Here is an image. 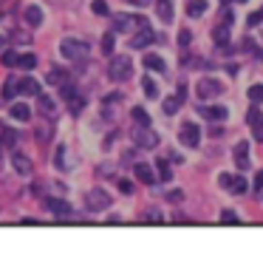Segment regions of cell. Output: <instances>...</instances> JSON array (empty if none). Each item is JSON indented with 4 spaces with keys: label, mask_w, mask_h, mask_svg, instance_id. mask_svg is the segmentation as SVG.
<instances>
[{
    "label": "cell",
    "mask_w": 263,
    "mask_h": 258,
    "mask_svg": "<svg viewBox=\"0 0 263 258\" xmlns=\"http://www.w3.org/2000/svg\"><path fill=\"white\" fill-rule=\"evenodd\" d=\"M131 116H133V119H136V125H150V113L145 111L142 105H136V108H133V111H131Z\"/></svg>",
    "instance_id": "24"
},
{
    "label": "cell",
    "mask_w": 263,
    "mask_h": 258,
    "mask_svg": "<svg viewBox=\"0 0 263 258\" xmlns=\"http://www.w3.org/2000/svg\"><path fill=\"white\" fill-rule=\"evenodd\" d=\"M235 3H247V0H235Z\"/></svg>",
    "instance_id": "51"
},
{
    "label": "cell",
    "mask_w": 263,
    "mask_h": 258,
    "mask_svg": "<svg viewBox=\"0 0 263 258\" xmlns=\"http://www.w3.org/2000/svg\"><path fill=\"white\" fill-rule=\"evenodd\" d=\"M131 57L128 54H114V60H111V65H108V74H111V80H128L131 77Z\"/></svg>",
    "instance_id": "1"
},
{
    "label": "cell",
    "mask_w": 263,
    "mask_h": 258,
    "mask_svg": "<svg viewBox=\"0 0 263 258\" xmlns=\"http://www.w3.org/2000/svg\"><path fill=\"white\" fill-rule=\"evenodd\" d=\"M156 167H159V179H162V182H170V179H173V170H170V162L167 159H159Z\"/></svg>",
    "instance_id": "25"
},
{
    "label": "cell",
    "mask_w": 263,
    "mask_h": 258,
    "mask_svg": "<svg viewBox=\"0 0 263 258\" xmlns=\"http://www.w3.org/2000/svg\"><path fill=\"white\" fill-rule=\"evenodd\" d=\"M247 119H249V125H255V122H261V119H263V113L258 111V105H255V108H249Z\"/></svg>",
    "instance_id": "35"
},
{
    "label": "cell",
    "mask_w": 263,
    "mask_h": 258,
    "mask_svg": "<svg viewBox=\"0 0 263 258\" xmlns=\"http://www.w3.org/2000/svg\"><path fill=\"white\" fill-rule=\"evenodd\" d=\"M3 46H6V37H0V51H3Z\"/></svg>",
    "instance_id": "50"
},
{
    "label": "cell",
    "mask_w": 263,
    "mask_h": 258,
    "mask_svg": "<svg viewBox=\"0 0 263 258\" xmlns=\"http://www.w3.org/2000/svg\"><path fill=\"white\" fill-rule=\"evenodd\" d=\"M133 173H136V179H139L142 184H153V182H156L153 167H150V165H145V162H136V165H133Z\"/></svg>",
    "instance_id": "11"
},
{
    "label": "cell",
    "mask_w": 263,
    "mask_h": 258,
    "mask_svg": "<svg viewBox=\"0 0 263 258\" xmlns=\"http://www.w3.org/2000/svg\"><path fill=\"white\" fill-rule=\"evenodd\" d=\"M255 57H258V60L263 63V49H258V51H255Z\"/></svg>",
    "instance_id": "49"
},
{
    "label": "cell",
    "mask_w": 263,
    "mask_h": 258,
    "mask_svg": "<svg viewBox=\"0 0 263 258\" xmlns=\"http://www.w3.org/2000/svg\"><path fill=\"white\" fill-rule=\"evenodd\" d=\"M0 60H3L6 68H15V65H20V51H3Z\"/></svg>",
    "instance_id": "23"
},
{
    "label": "cell",
    "mask_w": 263,
    "mask_h": 258,
    "mask_svg": "<svg viewBox=\"0 0 263 258\" xmlns=\"http://www.w3.org/2000/svg\"><path fill=\"white\" fill-rule=\"evenodd\" d=\"M133 142H136L139 147H148V150H150V147L159 145V136L150 130V125H139V128L133 130Z\"/></svg>",
    "instance_id": "6"
},
{
    "label": "cell",
    "mask_w": 263,
    "mask_h": 258,
    "mask_svg": "<svg viewBox=\"0 0 263 258\" xmlns=\"http://www.w3.org/2000/svg\"><path fill=\"white\" fill-rule=\"evenodd\" d=\"M145 68H150V71H164V60L159 57V54H145Z\"/></svg>",
    "instance_id": "18"
},
{
    "label": "cell",
    "mask_w": 263,
    "mask_h": 258,
    "mask_svg": "<svg viewBox=\"0 0 263 258\" xmlns=\"http://www.w3.org/2000/svg\"><path fill=\"white\" fill-rule=\"evenodd\" d=\"M207 12V0H190L187 3V15L190 17H201Z\"/></svg>",
    "instance_id": "20"
},
{
    "label": "cell",
    "mask_w": 263,
    "mask_h": 258,
    "mask_svg": "<svg viewBox=\"0 0 263 258\" xmlns=\"http://www.w3.org/2000/svg\"><path fill=\"white\" fill-rule=\"evenodd\" d=\"M247 97H249V102H252V105H261V102H263V82H255V85H249Z\"/></svg>",
    "instance_id": "19"
},
{
    "label": "cell",
    "mask_w": 263,
    "mask_h": 258,
    "mask_svg": "<svg viewBox=\"0 0 263 258\" xmlns=\"http://www.w3.org/2000/svg\"><path fill=\"white\" fill-rule=\"evenodd\" d=\"M15 94H17V80L15 77H9L6 85H3V99H15Z\"/></svg>",
    "instance_id": "27"
},
{
    "label": "cell",
    "mask_w": 263,
    "mask_h": 258,
    "mask_svg": "<svg viewBox=\"0 0 263 258\" xmlns=\"http://www.w3.org/2000/svg\"><path fill=\"white\" fill-rule=\"evenodd\" d=\"M232 20H235V15H232V9H227V6H224V12H221V23H224V26H230Z\"/></svg>",
    "instance_id": "40"
},
{
    "label": "cell",
    "mask_w": 263,
    "mask_h": 258,
    "mask_svg": "<svg viewBox=\"0 0 263 258\" xmlns=\"http://www.w3.org/2000/svg\"><path fill=\"white\" fill-rule=\"evenodd\" d=\"M23 17H26V23H29L32 29H37V26L43 23V9H40V6H26V9H23Z\"/></svg>",
    "instance_id": "14"
},
{
    "label": "cell",
    "mask_w": 263,
    "mask_h": 258,
    "mask_svg": "<svg viewBox=\"0 0 263 258\" xmlns=\"http://www.w3.org/2000/svg\"><path fill=\"white\" fill-rule=\"evenodd\" d=\"M142 91H145L148 97H159V85L153 82V77H145V80H142Z\"/></svg>",
    "instance_id": "26"
},
{
    "label": "cell",
    "mask_w": 263,
    "mask_h": 258,
    "mask_svg": "<svg viewBox=\"0 0 263 258\" xmlns=\"http://www.w3.org/2000/svg\"><path fill=\"white\" fill-rule=\"evenodd\" d=\"M12 165H15V170L20 176H32V159H29V156L15 153V156H12Z\"/></svg>",
    "instance_id": "13"
},
{
    "label": "cell",
    "mask_w": 263,
    "mask_h": 258,
    "mask_svg": "<svg viewBox=\"0 0 263 258\" xmlns=\"http://www.w3.org/2000/svg\"><path fill=\"white\" fill-rule=\"evenodd\" d=\"M145 221H150V224H162V216H159V210H148Z\"/></svg>",
    "instance_id": "38"
},
{
    "label": "cell",
    "mask_w": 263,
    "mask_h": 258,
    "mask_svg": "<svg viewBox=\"0 0 263 258\" xmlns=\"http://www.w3.org/2000/svg\"><path fill=\"white\" fill-rule=\"evenodd\" d=\"M17 91L23 97H40V82L34 80V77H23V80L17 82Z\"/></svg>",
    "instance_id": "10"
},
{
    "label": "cell",
    "mask_w": 263,
    "mask_h": 258,
    "mask_svg": "<svg viewBox=\"0 0 263 258\" xmlns=\"http://www.w3.org/2000/svg\"><path fill=\"white\" fill-rule=\"evenodd\" d=\"M213 40H215V46H227L230 43V26H218V29H213Z\"/></svg>",
    "instance_id": "17"
},
{
    "label": "cell",
    "mask_w": 263,
    "mask_h": 258,
    "mask_svg": "<svg viewBox=\"0 0 263 258\" xmlns=\"http://www.w3.org/2000/svg\"><path fill=\"white\" fill-rule=\"evenodd\" d=\"M133 20L128 15H116L114 17V32H122V29H128V26H131Z\"/></svg>",
    "instance_id": "29"
},
{
    "label": "cell",
    "mask_w": 263,
    "mask_h": 258,
    "mask_svg": "<svg viewBox=\"0 0 263 258\" xmlns=\"http://www.w3.org/2000/svg\"><path fill=\"white\" fill-rule=\"evenodd\" d=\"M60 51H63V57H68V60H82L85 54H88V43L68 37V40L60 43Z\"/></svg>",
    "instance_id": "3"
},
{
    "label": "cell",
    "mask_w": 263,
    "mask_h": 258,
    "mask_svg": "<svg viewBox=\"0 0 263 258\" xmlns=\"http://www.w3.org/2000/svg\"><path fill=\"white\" fill-rule=\"evenodd\" d=\"M232 182H235V179H232L230 173H221V176H218V184H221L224 190H232Z\"/></svg>",
    "instance_id": "36"
},
{
    "label": "cell",
    "mask_w": 263,
    "mask_h": 258,
    "mask_svg": "<svg viewBox=\"0 0 263 258\" xmlns=\"http://www.w3.org/2000/svg\"><path fill=\"white\" fill-rule=\"evenodd\" d=\"M196 94H198V99H215V97L224 94V85L215 80V77H201L196 85Z\"/></svg>",
    "instance_id": "2"
},
{
    "label": "cell",
    "mask_w": 263,
    "mask_h": 258,
    "mask_svg": "<svg viewBox=\"0 0 263 258\" xmlns=\"http://www.w3.org/2000/svg\"><path fill=\"white\" fill-rule=\"evenodd\" d=\"M131 3H133V6H148L150 0H131Z\"/></svg>",
    "instance_id": "48"
},
{
    "label": "cell",
    "mask_w": 263,
    "mask_h": 258,
    "mask_svg": "<svg viewBox=\"0 0 263 258\" xmlns=\"http://www.w3.org/2000/svg\"><path fill=\"white\" fill-rule=\"evenodd\" d=\"M102 54H114V29L105 32V37H102Z\"/></svg>",
    "instance_id": "28"
},
{
    "label": "cell",
    "mask_w": 263,
    "mask_h": 258,
    "mask_svg": "<svg viewBox=\"0 0 263 258\" xmlns=\"http://www.w3.org/2000/svg\"><path fill=\"white\" fill-rule=\"evenodd\" d=\"M179 139L184 147H198L201 142V128H198V122H184L179 130Z\"/></svg>",
    "instance_id": "4"
},
{
    "label": "cell",
    "mask_w": 263,
    "mask_h": 258,
    "mask_svg": "<svg viewBox=\"0 0 263 258\" xmlns=\"http://www.w3.org/2000/svg\"><path fill=\"white\" fill-rule=\"evenodd\" d=\"M198 113H201V116H207V119H218V122H224V119H227V108H224V105H198Z\"/></svg>",
    "instance_id": "7"
},
{
    "label": "cell",
    "mask_w": 263,
    "mask_h": 258,
    "mask_svg": "<svg viewBox=\"0 0 263 258\" xmlns=\"http://www.w3.org/2000/svg\"><path fill=\"white\" fill-rule=\"evenodd\" d=\"M91 9H94V15H108V3L105 0H94Z\"/></svg>",
    "instance_id": "34"
},
{
    "label": "cell",
    "mask_w": 263,
    "mask_h": 258,
    "mask_svg": "<svg viewBox=\"0 0 263 258\" xmlns=\"http://www.w3.org/2000/svg\"><path fill=\"white\" fill-rule=\"evenodd\" d=\"M40 111L43 113H54V102L49 97H40Z\"/></svg>",
    "instance_id": "37"
},
{
    "label": "cell",
    "mask_w": 263,
    "mask_h": 258,
    "mask_svg": "<svg viewBox=\"0 0 263 258\" xmlns=\"http://www.w3.org/2000/svg\"><path fill=\"white\" fill-rule=\"evenodd\" d=\"M156 12H159V17H162L164 23H170V20H173V0H159V3H156Z\"/></svg>",
    "instance_id": "16"
},
{
    "label": "cell",
    "mask_w": 263,
    "mask_h": 258,
    "mask_svg": "<svg viewBox=\"0 0 263 258\" xmlns=\"http://www.w3.org/2000/svg\"><path fill=\"white\" fill-rule=\"evenodd\" d=\"M66 71L63 68H51L49 71V77H46V82H51V85H66Z\"/></svg>",
    "instance_id": "22"
},
{
    "label": "cell",
    "mask_w": 263,
    "mask_h": 258,
    "mask_svg": "<svg viewBox=\"0 0 263 258\" xmlns=\"http://www.w3.org/2000/svg\"><path fill=\"white\" fill-rule=\"evenodd\" d=\"M153 40H156L153 29H150V26H142V32H139V34H133L131 46H133V49H148V46L153 43Z\"/></svg>",
    "instance_id": "9"
},
{
    "label": "cell",
    "mask_w": 263,
    "mask_h": 258,
    "mask_svg": "<svg viewBox=\"0 0 263 258\" xmlns=\"http://www.w3.org/2000/svg\"><path fill=\"white\" fill-rule=\"evenodd\" d=\"M224 3H227V0H224Z\"/></svg>",
    "instance_id": "52"
},
{
    "label": "cell",
    "mask_w": 263,
    "mask_h": 258,
    "mask_svg": "<svg viewBox=\"0 0 263 258\" xmlns=\"http://www.w3.org/2000/svg\"><path fill=\"white\" fill-rule=\"evenodd\" d=\"M49 136H51V125H46V128L37 130V139H49Z\"/></svg>",
    "instance_id": "45"
},
{
    "label": "cell",
    "mask_w": 263,
    "mask_h": 258,
    "mask_svg": "<svg viewBox=\"0 0 263 258\" xmlns=\"http://www.w3.org/2000/svg\"><path fill=\"white\" fill-rule=\"evenodd\" d=\"M181 102H184V99H181L179 94H176V97H167L162 108H164V113H167V116H173V113H176V111L181 108Z\"/></svg>",
    "instance_id": "21"
},
{
    "label": "cell",
    "mask_w": 263,
    "mask_h": 258,
    "mask_svg": "<svg viewBox=\"0 0 263 258\" xmlns=\"http://www.w3.org/2000/svg\"><path fill=\"white\" fill-rule=\"evenodd\" d=\"M85 204L91 213H102L105 207H111V196L105 193V190H88L85 196Z\"/></svg>",
    "instance_id": "5"
},
{
    "label": "cell",
    "mask_w": 263,
    "mask_h": 258,
    "mask_svg": "<svg viewBox=\"0 0 263 258\" xmlns=\"http://www.w3.org/2000/svg\"><path fill=\"white\" fill-rule=\"evenodd\" d=\"M46 210H51L57 219H68L74 210H71V204L68 202H60V199H46Z\"/></svg>",
    "instance_id": "8"
},
{
    "label": "cell",
    "mask_w": 263,
    "mask_h": 258,
    "mask_svg": "<svg viewBox=\"0 0 263 258\" xmlns=\"http://www.w3.org/2000/svg\"><path fill=\"white\" fill-rule=\"evenodd\" d=\"M255 187H258V190H261V187H263V170H261V173H258V176H255Z\"/></svg>",
    "instance_id": "47"
},
{
    "label": "cell",
    "mask_w": 263,
    "mask_h": 258,
    "mask_svg": "<svg viewBox=\"0 0 263 258\" xmlns=\"http://www.w3.org/2000/svg\"><path fill=\"white\" fill-rule=\"evenodd\" d=\"M54 162H57V167H60V170H68V167H66V145L57 147V156H54Z\"/></svg>",
    "instance_id": "32"
},
{
    "label": "cell",
    "mask_w": 263,
    "mask_h": 258,
    "mask_svg": "<svg viewBox=\"0 0 263 258\" xmlns=\"http://www.w3.org/2000/svg\"><path fill=\"white\" fill-rule=\"evenodd\" d=\"M12 116H15L17 122H29V119H32V108H29L26 102H15V105H12Z\"/></svg>",
    "instance_id": "15"
},
{
    "label": "cell",
    "mask_w": 263,
    "mask_h": 258,
    "mask_svg": "<svg viewBox=\"0 0 263 258\" xmlns=\"http://www.w3.org/2000/svg\"><path fill=\"white\" fill-rule=\"evenodd\" d=\"M258 23H263V9H261V12H252V15H249V26H258Z\"/></svg>",
    "instance_id": "42"
},
{
    "label": "cell",
    "mask_w": 263,
    "mask_h": 258,
    "mask_svg": "<svg viewBox=\"0 0 263 258\" xmlns=\"http://www.w3.org/2000/svg\"><path fill=\"white\" fill-rule=\"evenodd\" d=\"M235 165H238V170H249V142L235 145Z\"/></svg>",
    "instance_id": "12"
},
{
    "label": "cell",
    "mask_w": 263,
    "mask_h": 258,
    "mask_svg": "<svg viewBox=\"0 0 263 258\" xmlns=\"http://www.w3.org/2000/svg\"><path fill=\"white\" fill-rule=\"evenodd\" d=\"M167 199H170V202H181L184 193H181V190H173V193H167Z\"/></svg>",
    "instance_id": "46"
},
{
    "label": "cell",
    "mask_w": 263,
    "mask_h": 258,
    "mask_svg": "<svg viewBox=\"0 0 263 258\" xmlns=\"http://www.w3.org/2000/svg\"><path fill=\"white\" fill-rule=\"evenodd\" d=\"M119 190H122L125 196H131V193H133V184L128 182V179H122V182H119Z\"/></svg>",
    "instance_id": "43"
},
{
    "label": "cell",
    "mask_w": 263,
    "mask_h": 258,
    "mask_svg": "<svg viewBox=\"0 0 263 258\" xmlns=\"http://www.w3.org/2000/svg\"><path fill=\"white\" fill-rule=\"evenodd\" d=\"M252 136H255L258 142H263V119H261V122H255V125H252Z\"/></svg>",
    "instance_id": "39"
},
{
    "label": "cell",
    "mask_w": 263,
    "mask_h": 258,
    "mask_svg": "<svg viewBox=\"0 0 263 258\" xmlns=\"http://www.w3.org/2000/svg\"><path fill=\"white\" fill-rule=\"evenodd\" d=\"M190 40H193V34L187 32V29H181V34H179V43H181V46H190Z\"/></svg>",
    "instance_id": "44"
},
{
    "label": "cell",
    "mask_w": 263,
    "mask_h": 258,
    "mask_svg": "<svg viewBox=\"0 0 263 258\" xmlns=\"http://www.w3.org/2000/svg\"><path fill=\"white\" fill-rule=\"evenodd\" d=\"M230 193H235V196H244V193H247V182H244V179L238 176L235 182H232V190H230Z\"/></svg>",
    "instance_id": "31"
},
{
    "label": "cell",
    "mask_w": 263,
    "mask_h": 258,
    "mask_svg": "<svg viewBox=\"0 0 263 258\" xmlns=\"http://www.w3.org/2000/svg\"><path fill=\"white\" fill-rule=\"evenodd\" d=\"M221 221H224V224H238L241 219L235 216V210H224V213H221Z\"/></svg>",
    "instance_id": "33"
},
{
    "label": "cell",
    "mask_w": 263,
    "mask_h": 258,
    "mask_svg": "<svg viewBox=\"0 0 263 258\" xmlns=\"http://www.w3.org/2000/svg\"><path fill=\"white\" fill-rule=\"evenodd\" d=\"M34 65H37V57H34V54H20V68L32 71Z\"/></svg>",
    "instance_id": "30"
},
{
    "label": "cell",
    "mask_w": 263,
    "mask_h": 258,
    "mask_svg": "<svg viewBox=\"0 0 263 258\" xmlns=\"http://www.w3.org/2000/svg\"><path fill=\"white\" fill-rule=\"evenodd\" d=\"M12 40H15V43H32V34H23V32H15V34H12Z\"/></svg>",
    "instance_id": "41"
}]
</instances>
